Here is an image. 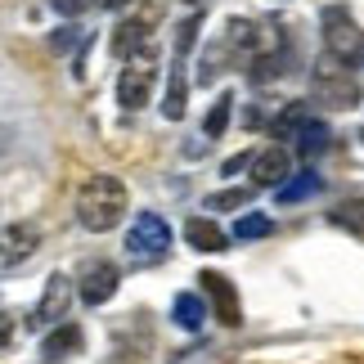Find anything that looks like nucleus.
Returning <instances> with one entry per match:
<instances>
[{"label": "nucleus", "mask_w": 364, "mask_h": 364, "mask_svg": "<svg viewBox=\"0 0 364 364\" xmlns=\"http://www.w3.org/2000/svg\"><path fill=\"white\" fill-rule=\"evenodd\" d=\"M126 207H131V193H126V185L117 176L100 171V176H90L86 185L77 189V220H81V230H90V234L117 230Z\"/></svg>", "instance_id": "obj_1"}, {"label": "nucleus", "mask_w": 364, "mask_h": 364, "mask_svg": "<svg viewBox=\"0 0 364 364\" xmlns=\"http://www.w3.org/2000/svg\"><path fill=\"white\" fill-rule=\"evenodd\" d=\"M158 73H162V54H158L153 41L126 54V59H122V73H117V104H122V113H139V108L153 100Z\"/></svg>", "instance_id": "obj_2"}, {"label": "nucleus", "mask_w": 364, "mask_h": 364, "mask_svg": "<svg viewBox=\"0 0 364 364\" xmlns=\"http://www.w3.org/2000/svg\"><path fill=\"white\" fill-rule=\"evenodd\" d=\"M311 100L324 108H338V113H351V108H360V81L342 59L319 54L311 63Z\"/></svg>", "instance_id": "obj_3"}, {"label": "nucleus", "mask_w": 364, "mask_h": 364, "mask_svg": "<svg viewBox=\"0 0 364 364\" xmlns=\"http://www.w3.org/2000/svg\"><path fill=\"white\" fill-rule=\"evenodd\" d=\"M126 261L131 265H158L166 261V252H171V225H166V216L158 212H139L131 220V230H126Z\"/></svg>", "instance_id": "obj_4"}, {"label": "nucleus", "mask_w": 364, "mask_h": 364, "mask_svg": "<svg viewBox=\"0 0 364 364\" xmlns=\"http://www.w3.org/2000/svg\"><path fill=\"white\" fill-rule=\"evenodd\" d=\"M319 32H324V54L342 59L346 68L364 63V32H360L355 14L346 5H328L324 14H319Z\"/></svg>", "instance_id": "obj_5"}, {"label": "nucleus", "mask_w": 364, "mask_h": 364, "mask_svg": "<svg viewBox=\"0 0 364 364\" xmlns=\"http://www.w3.org/2000/svg\"><path fill=\"white\" fill-rule=\"evenodd\" d=\"M73 288L86 306H108L122 288V270L104 257H90V261H81V274L73 279Z\"/></svg>", "instance_id": "obj_6"}, {"label": "nucleus", "mask_w": 364, "mask_h": 364, "mask_svg": "<svg viewBox=\"0 0 364 364\" xmlns=\"http://www.w3.org/2000/svg\"><path fill=\"white\" fill-rule=\"evenodd\" d=\"M162 5L166 0H144L139 9H131V18L117 23V32H113V54L117 59H126L131 50H139V46L153 41V27L162 23Z\"/></svg>", "instance_id": "obj_7"}, {"label": "nucleus", "mask_w": 364, "mask_h": 364, "mask_svg": "<svg viewBox=\"0 0 364 364\" xmlns=\"http://www.w3.org/2000/svg\"><path fill=\"white\" fill-rule=\"evenodd\" d=\"M247 176H252V189H274L292 176V153L284 144H265L247 158Z\"/></svg>", "instance_id": "obj_8"}, {"label": "nucleus", "mask_w": 364, "mask_h": 364, "mask_svg": "<svg viewBox=\"0 0 364 364\" xmlns=\"http://www.w3.org/2000/svg\"><path fill=\"white\" fill-rule=\"evenodd\" d=\"M73 297H77L73 279H68V274H50L46 279V292H41V301H36V311H32V328H54L59 319H68Z\"/></svg>", "instance_id": "obj_9"}, {"label": "nucleus", "mask_w": 364, "mask_h": 364, "mask_svg": "<svg viewBox=\"0 0 364 364\" xmlns=\"http://www.w3.org/2000/svg\"><path fill=\"white\" fill-rule=\"evenodd\" d=\"M198 284H203L207 311H212L225 328H239V324H243V306H239V292H234L230 279H225V274H203Z\"/></svg>", "instance_id": "obj_10"}, {"label": "nucleus", "mask_w": 364, "mask_h": 364, "mask_svg": "<svg viewBox=\"0 0 364 364\" xmlns=\"http://www.w3.org/2000/svg\"><path fill=\"white\" fill-rule=\"evenodd\" d=\"M41 247V230L32 220H14L0 230V270H18L23 261H32V252Z\"/></svg>", "instance_id": "obj_11"}, {"label": "nucleus", "mask_w": 364, "mask_h": 364, "mask_svg": "<svg viewBox=\"0 0 364 364\" xmlns=\"http://www.w3.org/2000/svg\"><path fill=\"white\" fill-rule=\"evenodd\" d=\"M81 342H86V338H81V328L68 324V319H59V328L46 333V342H41V360H46V364H59L68 355H77Z\"/></svg>", "instance_id": "obj_12"}, {"label": "nucleus", "mask_w": 364, "mask_h": 364, "mask_svg": "<svg viewBox=\"0 0 364 364\" xmlns=\"http://www.w3.org/2000/svg\"><path fill=\"white\" fill-rule=\"evenodd\" d=\"M225 46L230 50H239V54H257L270 46V36H265V27L261 23H252V18H230V32H225Z\"/></svg>", "instance_id": "obj_13"}, {"label": "nucleus", "mask_w": 364, "mask_h": 364, "mask_svg": "<svg viewBox=\"0 0 364 364\" xmlns=\"http://www.w3.org/2000/svg\"><path fill=\"white\" fill-rule=\"evenodd\" d=\"M171 319H176L185 333H203V324L212 319V311H207L203 292H180V297L171 301Z\"/></svg>", "instance_id": "obj_14"}, {"label": "nucleus", "mask_w": 364, "mask_h": 364, "mask_svg": "<svg viewBox=\"0 0 364 364\" xmlns=\"http://www.w3.org/2000/svg\"><path fill=\"white\" fill-rule=\"evenodd\" d=\"M185 239H189V247H198V252H225L230 234L220 230L212 216H189V225H185Z\"/></svg>", "instance_id": "obj_15"}, {"label": "nucleus", "mask_w": 364, "mask_h": 364, "mask_svg": "<svg viewBox=\"0 0 364 364\" xmlns=\"http://www.w3.org/2000/svg\"><path fill=\"white\" fill-rule=\"evenodd\" d=\"M162 117H166V122H180V117H185V54H176V59H171V77H166Z\"/></svg>", "instance_id": "obj_16"}, {"label": "nucleus", "mask_w": 364, "mask_h": 364, "mask_svg": "<svg viewBox=\"0 0 364 364\" xmlns=\"http://www.w3.org/2000/svg\"><path fill=\"white\" fill-rule=\"evenodd\" d=\"M306 122H311V104H284L270 117V135L274 139H297V131H301Z\"/></svg>", "instance_id": "obj_17"}, {"label": "nucleus", "mask_w": 364, "mask_h": 364, "mask_svg": "<svg viewBox=\"0 0 364 364\" xmlns=\"http://www.w3.org/2000/svg\"><path fill=\"white\" fill-rule=\"evenodd\" d=\"M328 220L338 230H346L351 239H364V198H346V203H338L328 212Z\"/></svg>", "instance_id": "obj_18"}, {"label": "nucleus", "mask_w": 364, "mask_h": 364, "mask_svg": "<svg viewBox=\"0 0 364 364\" xmlns=\"http://www.w3.org/2000/svg\"><path fill=\"white\" fill-rule=\"evenodd\" d=\"M311 193H319V176L306 166L301 176H288L284 185H274V198L279 203H301V198H311Z\"/></svg>", "instance_id": "obj_19"}, {"label": "nucleus", "mask_w": 364, "mask_h": 364, "mask_svg": "<svg viewBox=\"0 0 364 364\" xmlns=\"http://www.w3.org/2000/svg\"><path fill=\"white\" fill-rule=\"evenodd\" d=\"M328 139H333V135H328V126L311 117V122H306V126H301V131H297V153H301V158H306V162H315V158H319V153H324V149H328Z\"/></svg>", "instance_id": "obj_20"}, {"label": "nucleus", "mask_w": 364, "mask_h": 364, "mask_svg": "<svg viewBox=\"0 0 364 364\" xmlns=\"http://www.w3.org/2000/svg\"><path fill=\"white\" fill-rule=\"evenodd\" d=\"M265 234H274V216H265V212H243L239 220H234V239H239V243L265 239Z\"/></svg>", "instance_id": "obj_21"}, {"label": "nucleus", "mask_w": 364, "mask_h": 364, "mask_svg": "<svg viewBox=\"0 0 364 364\" xmlns=\"http://www.w3.org/2000/svg\"><path fill=\"white\" fill-rule=\"evenodd\" d=\"M230 113H234V100H230V95H220V100L212 104V113H207V122H203V139H207V144L225 135V126H230Z\"/></svg>", "instance_id": "obj_22"}, {"label": "nucleus", "mask_w": 364, "mask_h": 364, "mask_svg": "<svg viewBox=\"0 0 364 364\" xmlns=\"http://www.w3.org/2000/svg\"><path fill=\"white\" fill-rule=\"evenodd\" d=\"M252 193H257V189H225V193H212V198H207L203 203V212H243V207L252 203Z\"/></svg>", "instance_id": "obj_23"}, {"label": "nucleus", "mask_w": 364, "mask_h": 364, "mask_svg": "<svg viewBox=\"0 0 364 364\" xmlns=\"http://www.w3.org/2000/svg\"><path fill=\"white\" fill-rule=\"evenodd\" d=\"M54 14H63V18H81L86 9H95V0H50Z\"/></svg>", "instance_id": "obj_24"}, {"label": "nucleus", "mask_w": 364, "mask_h": 364, "mask_svg": "<svg viewBox=\"0 0 364 364\" xmlns=\"http://www.w3.org/2000/svg\"><path fill=\"white\" fill-rule=\"evenodd\" d=\"M9 342H14V319L0 311V346H9Z\"/></svg>", "instance_id": "obj_25"}, {"label": "nucleus", "mask_w": 364, "mask_h": 364, "mask_svg": "<svg viewBox=\"0 0 364 364\" xmlns=\"http://www.w3.org/2000/svg\"><path fill=\"white\" fill-rule=\"evenodd\" d=\"M247 158H252V153H239V158H230L225 166H220V171H225V176H239L243 166H247Z\"/></svg>", "instance_id": "obj_26"}, {"label": "nucleus", "mask_w": 364, "mask_h": 364, "mask_svg": "<svg viewBox=\"0 0 364 364\" xmlns=\"http://www.w3.org/2000/svg\"><path fill=\"white\" fill-rule=\"evenodd\" d=\"M108 9H126V5H135V0H104Z\"/></svg>", "instance_id": "obj_27"}, {"label": "nucleus", "mask_w": 364, "mask_h": 364, "mask_svg": "<svg viewBox=\"0 0 364 364\" xmlns=\"http://www.w3.org/2000/svg\"><path fill=\"white\" fill-rule=\"evenodd\" d=\"M180 5H203V0H180Z\"/></svg>", "instance_id": "obj_28"}, {"label": "nucleus", "mask_w": 364, "mask_h": 364, "mask_svg": "<svg viewBox=\"0 0 364 364\" xmlns=\"http://www.w3.org/2000/svg\"><path fill=\"white\" fill-rule=\"evenodd\" d=\"M360 139H364V131H360Z\"/></svg>", "instance_id": "obj_29"}]
</instances>
